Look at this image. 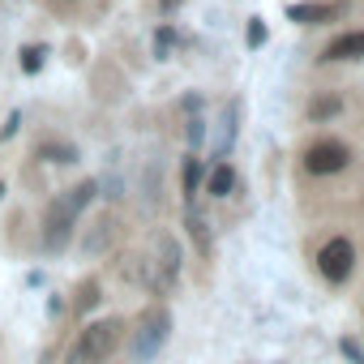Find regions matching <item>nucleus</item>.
Here are the masks:
<instances>
[{
    "mask_svg": "<svg viewBox=\"0 0 364 364\" xmlns=\"http://www.w3.org/2000/svg\"><path fill=\"white\" fill-rule=\"evenodd\" d=\"M43 56H48L43 48L26 43V48H22V73H39V69H43Z\"/></svg>",
    "mask_w": 364,
    "mask_h": 364,
    "instance_id": "nucleus-15",
    "label": "nucleus"
},
{
    "mask_svg": "<svg viewBox=\"0 0 364 364\" xmlns=\"http://www.w3.org/2000/svg\"><path fill=\"white\" fill-rule=\"evenodd\" d=\"M35 154L48 163H77V146H69V141H39Z\"/></svg>",
    "mask_w": 364,
    "mask_h": 364,
    "instance_id": "nucleus-11",
    "label": "nucleus"
},
{
    "mask_svg": "<svg viewBox=\"0 0 364 364\" xmlns=\"http://www.w3.org/2000/svg\"><path fill=\"white\" fill-rule=\"evenodd\" d=\"M159 9H163V14H171V9H180V0H159Z\"/></svg>",
    "mask_w": 364,
    "mask_h": 364,
    "instance_id": "nucleus-22",
    "label": "nucleus"
},
{
    "mask_svg": "<svg viewBox=\"0 0 364 364\" xmlns=\"http://www.w3.org/2000/svg\"><path fill=\"white\" fill-rule=\"evenodd\" d=\"M95 291H99V287H95V283H86V291H82V300H77V304H82V309H90V304H95V300H99V296H95Z\"/></svg>",
    "mask_w": 364,
    "mask_h": 364,
    "instance_id": "nucleus-20",
    "label": "nucleus"
},
{
    "mask_svg": "<svg viewBox=\"0 0 364 364\" xmlns=\"http://www.w3.org/2000/svg\"><path fill=\"white\" fill-rule=\"evenodd\" d=\"M167 334H171V317H167V309H150V313H141L137 334H133V360H137V364H150V360L163 351Z\"/></svg>",
    "mask_w": 364,
    "mask_h": 364,
    "instance_id": "nucleus-3",
    "label": "nucleus"
},
{
    "mask_svg": "<svg viewBox=\"0 0 364 364\" xmlns=\"http://www.w3.org/2000/svg\"><path fill=\"white\" fill-rule=\"evenodd\" d=\"M287 18L300 22V26H321V22H334L338 18V5H291Z\"/></svg>",
    "mask_w": 364,
    "mask_h": 364,
    "instance_id": "nucleus-9",
    "label": "nucleus"
},
{
    "mask_svg": "<svg viewBox=\"0 0 364 364\" xmlns=\"http://www.w3.org/2000/svg\"><path fill=\"white\" fill-rule=\"evenodd\" d=\"M338 351H343V355H347L351 364H364V347H360V343H355L351 334H343V338H338Z\"/></svg>",
    "mask_w": 364,
    "mask_h": 364,
    "instance_id": "nucleus-16",
    "label": "nucleus"
},
{
    "mask_svg": "<svg viewBox=\"0 0 364 364\" xmlns=\"http://www.w3.org/2000/svg\"><path fill=\"white\" fill-rule=\"evenodd\" d=\"M171 48H176V31H171V26H159V35H154V56H159V60H167V56H171Z\"/></svg>",
    "mask_w": 364,
    "mask_h": 364,
    "instance_id": "nucleus-14",
    "label": "nucleus"
},
{
    "mask_svg": "<svg viewBox=\"0 0 364 364\" xmlns=\"http://www.w3.org/2000/svg\"><path fill=\"white\" fill-rule=\"evenodd\" d=\"M0 198H5V185H0Z\"/></svg>",
    "mask_w": 364,
    "mask_h": 364,
    "instance_id": "nucleus-23",
    "label": "nucleus"
},
{
    "mask_svg": "<svg viewBox=\"0 0 364 364\" xmlns=\"http://www.w3.org/2000/svg\"><path fill=\"white\" fill-rule=\"evenodd\" d=\"M18 120H22V116L14 112V116H9V124H5V129H0V137H14V133H18Z\"/></svg>",
    "mask_w": 364,
    "mask_h": 364,
    "instance_id": "nucleus-21",
    "label": "nucleus"
},
{
    "mask_svg": "<svg viewBox=\"0 0 364 364\" xmlns=\"http://www.w3.org/2000/svg\"><path fill=\"white\" fill-rule=\"evenodd\" d=\"M189 228H193V236H198V245H202V253H210V236H206V223L189 210Z\"/></svg>",
    "mask_w": 364,
    "mask_h": 364,
    "instance_id": "nucleus-18",
    "label": "nucleus"
},
{
    "mask_svg": "<svg viewBox=\"0 0 364 364\" xmlns=\"http://www.w3.org/2000/svg\"><path fill=\"white\" fill-rule=\"evenodd\" d=\"M202 176H206V171H202L198 154H189V159H185V167H180V198H185L189 206H193V202H198V193H202Z\"/></svg>",
    "mask_w": 364,
    "mask_h": 364,
    "instance_id": "nucleus-8",
    "label": "nucleus"
},
{
    "mask_svg": "<svg viewBox=\"0 0 364 364\" xmlns=\"http://www.w3.org/2000/svg\"><path fill=\"white\" fill-rule=\"evenodd\" d=\"M338 112H343V99H338V95H321V99L309 103V120H313V124H321V120H330V116H338Z\"/></svg>",
    "mask_w": 364,
    "mask_h": 364,
    "instance_id": "nucleus-12",
    "label": "nucleus"
},
{
    "mask_svg": "<svg viewBox=\"0 0 364 364\" xmlns=\"http://www.w3.org/2000/svg\"><path fill=\"white\" fill-rule=\"evenodd\" d=\"M206 193L210 198H232L236 193V167L232 163H223V159L210 163V171H206Z\"/></svg>",
    "mask_w": 364,
    "mask_h": 364,
    "instance_id": "nucleus-7",
    "label": "nucleus"
},
{
    "mask_svg": "<svg viewBox=\"0 0 364 364\" xmlns=\"http://www.w3.org/2000/svg\"><path fill=\"white\" fill-rule=\"evenodd\" d=\"M73 219H77V210H73L65 198H56V202L48 206V219H43V249H48V253H60V249L69 245Z\"/></svg>",
    "mask_w": 364,
    "mask_h": 364,
    "instance_id": "nucleus-5",
    "label": "nucleus"
},
{
    "mask_svg": "<svg viewBox=\"0 0 364 364\" xmlns=\"http://www.w3.org/2000/svg\"><path fill=\"white\" fill-rule=\"evenodd\" d=\"M120 343V321L107 317V321H95L77 334V343L69 347V364H103Z\"/></svg>",
    "mask_w": 364,
    "mask_h": 364,
    "instance_id": "nucleus-1",
    "label": "nucleus"
},
{
    "mask_svg": "<svg viewBox=\"0 0 364 364\" xmlns=\"http://www.w3.org/2000/svg\"><path fill=\"white\" fill-rule=\"evenodd\" d=\"M262 43H266V22L249 18V48H262Z\"/></svg>",
    "mask_w": 364,
    "mask_h": 364,
    "instance_id": "nucleus-17",
    "label": "nucleus"
},
{
    "mask_svg": "<svg viewBox=\"0 0 364 364\" xmlns=\"http://www.w3.org/2000/svg\"><path fill=\"white\" fill-rule=\"evenodd\" d=\"M236 120H240V103L232 99V103L223 107V120H219V146H215V159H223V154L232 150V137H236Z\"/></svg>",
    "mask_w": 364,
    "mask_h": 364,
    "instance_id": "nucleus-10",
    "label": "nucleus"
},
{
    "mask_svg": "<svg viewBox=\"0 0 364 364\" xmlns=\"http://www.w3.org/2000/svg\"><path fill=\"white\" fill-rule=\"evenodd\" d=\"M326 65H343V60H364V31H347L338 35L326 52H321Z\"/></svg>",
    "mask_w": 364,
    "mask_h": 364,
    "instance_id": "nucleus-6",
    "label": "nucleus"
},
{
    "mask_svg": "<svg viewBox=\"0 0 364 364\" xmlns=\"http://www.w3.org/2000/svg\"><path fill=\"white\" fill-rule=\"evenodd\" d=\"M317 270H321V279L326 283H347L351 279V270H355V245L347 240V236H330V240H321V249H317Z\"/></svg>",
    "mask_w": 364,
    "mask_h": 364,
    "instance_id": "nucleus-2",
    "label": "nucleus"
},
{
    "mask_svg": "<svg viewBox=\"0 0 364 364\" xmlns=\"http://www.w3.org/2000/svg\"><path fill=\"white\" fill-rule=\"evenodd\" d=\"M202 124H206V120H189V141H193V146L206 137V129H202Z\"/></svg>",
    "mask_w": 364,
    "mask_h": 364,
    "instance_id": "nucleus-19",
    "label": "nucleus"
},
{
    "mask_svg": "<svg viewBox=\"0 0 364 364\" xmlns=\"http://www.w3.org/2000/svg\"><path fill=\"white\" fill-rule=\"evenodd\" d=\"M347 163H351V146L338 141V137H317L304 150V171L309 176H334V171H347Z\"/></svg>",
    "mask_w": 364,
    "mask_h": 364,
    "instance_id": "nucleus-4",
    "label": "nucleus"
},
{
    "mask_svg": "<svg viewBox=\"0 0 364 364\" xmlns=\"http://www.w3.org/2000/svg\"><path fill=\"white\" fill-rule=\"evenodd\" d=\"M95 193H99V185H95V180H86V185H77V189H69V198H65V202H69L73 210H86V206L95 202Z\"/></svg>",
    "mask_w": 364,
    "mask_h": 364,
    "instance_id": "nucleus-13",
    "label": "nucleus"
}]
</instances>
